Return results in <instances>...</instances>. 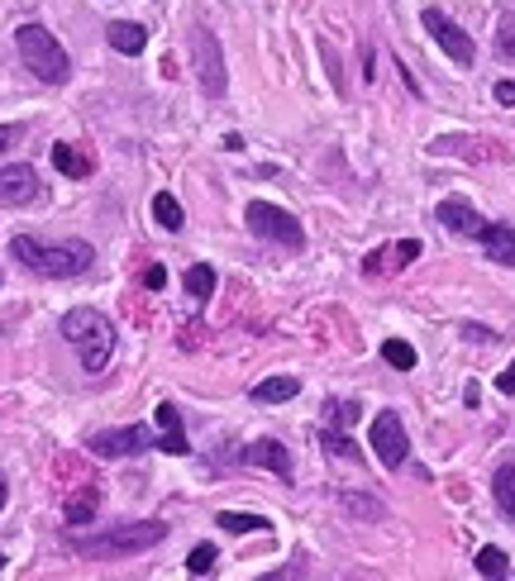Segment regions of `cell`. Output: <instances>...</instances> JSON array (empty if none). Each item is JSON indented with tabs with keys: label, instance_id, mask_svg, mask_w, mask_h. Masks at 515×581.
<instances>
[{
	"label": "cell",
	"instance_id": "cell-29",
	"mask_svg": "<svg viewBox=\"0 0 515 581\" xmlns=\"http://www.w3.org/2000/svg\"><path fill=\"white\" fill-rule=\"evenodd\" d=\"M392 253H396V263L406 267V263H415V257H420V243H415V239H406V243H396Z\"/></svg>",
	"mask_w": 515,
	"mask_h": 581
},
{
	"label": "cell",
	"instance_id": "cell-11",
	"mask_svg": "<svg viewBox=\"0 0 515 581\" xmlns=\"http://www.w3.org/2000/svg\"><path fill=\"white\" fill-rule=\"evenodd\" d=\"M435 220L449 229V234H463V239H478L482 234V215L468 206V200H458V196H449V200H439V210H435Z\"/></svg>",
	"mask_w": 515,
	"mask_h": 581
},
{
	"label": "cell",
	"instance_id": "cell-21",
	"mask_svg": "<svg viewBox=\"0 0 515 581\" xmlns=\"http://www.w3.org/2000/svg\"><path fill=\"white\" fill-rule=\"evenodd\" d=\"M182 286H186V296H196V300L215 296V267L196 263V267H191V272H186V277H182Z\"/></svg>",
	"mask_w": 515,
	"mask_h": 581
},
{
	"label": "cell",
	"instance_id": "cell-33",
	"mask_svg": "<svg viewBox=\"0 0 515 581\" xmlns=\"http://www.w3.org/2000/svg\"><path fill=\"white\" fill-rule=\"evenodd\" d=\"M496 391H506V396H515V362H511V368L496 376Z\"/></svg>",
	"mask_w": 515,
	"mask_h": 581
},
{
	"label": "cell",
	"instance_id": "cell-5",
	"mask_svg": "<svg viewBox=\"0 0 515 581\" xmlns=\"http://www.w3.org/2000/svg\"><path fill=\"white\" fill-rule=\"evenodd\" d=\"M243 220H249V229L258 239L282 243V249H300V243H306V229H300L282 206H267V200H253V206L243 210Z\"/></svg>",
	"mask_w": 515,
	"mask_h": 581
},
{
	"label": "cell",
	"instance_id": "cell-13",
	"mask_svg": "<svg viewBox=\"0 0 515 581\" xmlns=\"http://www.w3.org/2000/svg\"><path fill=\"white\" fill-rule=\"evenodd\" d=\"M53 167L63 172V177H72V182H86L96 172V157L86 149H77V143H53Z\"/></svg>",
	"mask_w": 515,
	"mask_h": 581
},
{
	"label": "cell",
	"instance_id": "cell-34",
	"mask_svg": "<svg viewBox=\"0 0 515 581\" xmlns=\"http://www.w3.org/2000/svg\"><path fill=\"white\" fill-rule=\"evenodd\" d=\"M496 100L501 106H515V81H496Z\"/></svg>",
	"mask_w": 515,
	"mask_h": 581
},
{
	"label": "cell",
	"instance_id": "cell-23",
	"mask_svg": "<svg viewBox=\"0 0 515 581\" xmlns=\"http://www.w3.org/2000/svg\"><path fill=\"white\" fill-rule=\"evenodd\" d=\"M478 572L482 577H506V553H501V548H482V553H478Z\"/></svg>",
	"mask_w": 515,
	"mask_h": 581
},
{
	"label": "cell",
	"instance_id": "cell-31",
	"mask_svg": "<svg viewBox=\"0 0 515 581\" xmlns=\"http://www.w3.org/2000/svg\"><path fill=\"white\" fill-rule=\"evenodd\" d=\"M463 333H468L472 343H492V339H496V333H492V329H482V325H463Z\"/></svg>",
	"mask_w": 515,
	"mask_h": 581
},
{
	"label": "cell",
	"instance_id": "cell-27",
	"mask_svg": "<svg viewBox=\"0 0 515 581\" xmlns=\"http://www.w3.org/2000/svg\"><path fill=\"white\" fill-rule=\"evenodd\" d=\"M329 419H335L339 429H343V425H353V419H358V405H353V401H339V405L329 401Z\"/></svg>",
	"mask_w": 515,
	"mask_h": 581
},
{
	"label": "cell",
	"instance_id": "cell-2",
	"mask_svg": "<svg viewBox=\"0 0 515 581\" xmlns=\"http://www.w3.org/2000/svg\"><path fill=\"white\" fill-rule=\"evenodd\" d=\"M10 253L20 257L29 272H39V277H81V272H91L96 263V249L86 239H67V243H43V239H29V234H14L10 239Z\"/></svg>",
	"mask_w": 515,
	"mask_h": 581
},
{
	"label": "cell",
	"instance_id": "cell-3",
	"mask_svg": "<svg viewBox=\"0 0 515 581\" xmlns=\"http://www.w3.org/2000/svg\"><path fill=\"white\" fill-rule=\"evenodd\" d=\"M63 333L67 343L77 348L81 368L86 372H106V362L114 353V325L100 310H91V305H81V310H67L63 315Z\"/></svg>",
	"mask_w": 515,
	"mask_h": 581
},
{
	"label": "cell",
	"instance_id": "cell-8",
	"mask_svg": "<svg viewBox=\"0 0 515 581\" xmlns=\"http://www.w3.org/2000/svg\"><path fill=\"white\" fill-rule=\"evenodd\" d=\"M86 448H91L96 458H134V453H149V448H157V439L143 425H129V429H100V434H91Z\"/></svg>",
	"mask_w": 515,
	"mask_h": 581
},
{
	"label": "cell",
	"instance_id": "cell-37",
	"mask_svg": "<svg viewBox=\"0 0 515 581\" xmlns=\"http://www.w3.org/2000/svg\"><path fill=\"white\" fill-rule=\"evenodd\" d=\"M0 286H6V272H0Z\"/></svg>",
	"mask_w": 515,
	"mask_h": 581
},
{
	"label": "cell",
	"instance_id": "cell-36",
	"mask_svg": "<svg viewBox=\"0 0 515 581\" xmlns=\"http://www.w3.org/2000/svg\"><path fill=\"white\" fill-rule=\"evenodd\" d=\"M0 572H6V553H0Z\"/></svg>",
	"mask_w": 515,
	"mask_h": 581
},
{
	"label": "cell",
	"instance_id": "cell-32",
	"mask_svg": "<svg viewBox=\"0 0 515 581\" xmlns=\"http://www.w3.org/2000/svg\"><path fill=\"white\" fill-rule=\"evenodd\" d=\"M143 282H149V290H163V282H167V272H163V267H157V263H153L149 272H143Z\"/></svg>",
	"mask_w": 515,
	"mask_h": 581
},
{
	"label": "cell",
	"instance_id": "cell-10",
	"mask_svg": "<svg viewBox=\"0 0 515 581\" xmlns=\"http://www.w3.org/2000/svg\"><path fill=\"white\" fill-rule=\"evenodd\" d=\"M43 196V182L29 163H14V167H0V206H29V200Z\"/></svg>",
	"mask_w": 515,
	"mask_h": 581
},
{
	"label": "cell",
	"instance_id": "cell-30",
	"mask_svg": "<svg viewBox=\"0 0 515 581\" xmlns=\"http://www.w3.org/2000/svg\"><path fill=\"white\" fill-rule=\"evenodd\" d=\"M343 505H349L353 515H382V505H377V501H358V496H343Z\"/></svg>",
	"mask_w": 515,
	"mask_h": 581
},
{
	"label": "cell",
	"instance_id": "cell-15",
	"mask_svg": "<svg viewBox=\"0 0 515 581\" xmlns=\"http://www.w3.org/2000/svg\"><path fill=\"white\" fill-rule=\"evenodd\" d=\"M106 39H110V48H114V53H129V57L149 48V29L134 24V20H114V24L106 29Z\"/></svg>",
	"mask_w": 515,
	"mask_h": 581
},
{
	"label": "cell",
	"instance_id": "cell-17",
	"mask_svg": "<svg viewBox=\"0 0 515 581\" xmlns=\"http://www.w3.org/2000/svg\"><path fill=\"white\" fill-rule=\"evenodd\" d=\"M100 511V486H81L77 496L67 501V525H91Z\"/></svg>",
	"mask_w": 515,
	"mask_h": 581
},
{
	"label": "cell",
	"instance_id": "cell-26",
	"mask_svg": "<svg viewBox=\"0 0 515 581\" xmlns=\"http://www.w3.org/2000/svg\"><path fill=\"white\" fill-rule=\"evenodd\" d=\"M157 429H163V434H177L182 429V410H177V405H157Z\"/></svg>",
	"mask_w": 515,
	"mask_h": 581
},
{
	"label": "cell",
	"instance_id": "cell-22",
	"mask_svg": "<svg viewBox=\"0 0 515 581\" xmlns=\"http://www.w3.org/2000/svg\"><path fill=\"white\" fill-rule=\"evenodd\" d=\"M382 358L392 362L396 372H410V368H415V348L401 343V339H386V343H382Z\"/></svg>",
	"mask_w": 515,
	"mask_h": 581
},
{
	"label": "cell",
	"instance_id": "cell-9",
	"mask_svg": "<svg viewBox=\"0 0 515 581\" xmlns=\"http://www.w3.org/2000/svg\"><path fill=\"white\" fill-rule=\"evenodd\" d=\"M372 453H377L382 468H401V462H406L410 439H406V429H401L396 410H382L377 419H372Z\"/></svg>",
	"mask_w": 515,
	"mask_h": 581
},
{
	"label": "cell",
	"instance_id": "cell-25",
	"mask_svg": "<svg viewBox=\"0 0 515 581\" xmlns=\"http://www.w3.org/2000/svg\"><path fill=\"white\" fill-rule=\"evenodd\" d=\"M186 568H191L196 577H206V572L215 568V548H210V544H196V548H191V558H186Z\"/></svg>",
	"mask_w": 515,
	"mask_h": 581
},
{
	"label": "cell",
	"instance_id": "cell-4",
	"mask_svg": "<svg viewBox=\"0 0 515 581\" xmlns=\"http://www.w3.org/2000/svg\"><path fill=\"white\" fill-rule=\"evenodd\" d=\"M14 48H20L24 57V67L34 72L39 81H48V86H63L72 77V63H67V48L57 43L43 24H20L14 29Z\"/></svg>",
	"mask_w": 515,
	"mask_h": 581
},
{
	"label": "cell",
	"instance_id": "cell-19",
	"mask_svg": "<svg viewBox=\"0 0 515 581\" xmlns=\"http://www.w3.org/2000/svg\"><path fill=\"white\" fill-rule=\"evenodd\" d=\"M153 220L163 224L167 234H177V229L186 224V220H182V206H177V196H172V191H157V196H153Z\"/></svg>",
	"mask_w": 515,
	"mask_h": 581
},
{
	"label": "cell",
	"instance_id": "cell-1",
	"mask_svg": "<svg viewBox=\"0 0 515 581\" xmlns=\"http://www.w3.org/2000/svg\"><path fill=\"white\" fill-rule=\"evenodd\" d=\"M167 539V525L163 519H129V525H110L100 534H67V548L77 558H91V562H114V558H134L143 548L163 544Z\"/></svg>",
	"mask_w": 515,
	"mask_h": 581
},
{
	"label": "cell",
	"instance_id": "cell-18",
	"mask_svg": "<svg viewBox=\"0 0 515 581\" xmlns=\"http://www.w3.org/2000/svg\"><path fill=\"white\" fill-rule=\"evenodd\" d=\"M492 491H496V505L515 519V462H501L496 476H492Z\"/></svg>",
	"mask_w": 515,
	"mask_h": 581
},
{
	"label": "cell",
	"instance_id": "cell-14",
	"mask_svg": "<svg viewBox=\"0 0 515 581\" xmlns=\"http://www.w3.org/2000/svg\"><path fill=\"white\" fill-rule=\"evenodd\" d=\"M478 243L486 249V257H492V263L515 267V229H511V224H482Z\"/></svg>",
	"mask_w": 515,
	"mask_h": 581
},
{
	"label": "cell",
	"instance_id": "cell-16",
	"mask_svg": "<svg viewBox=\"0 0 515 581\" xmlns=\"http://www.w3.org/2000/svg\"><path fill=\"white\" fill-rule=\"evenodd\" d=\"M296 391H300L296 376H267V382L253 386V401H258V405H282V401H292Z\"/></svg>",
	"mask_w": 515,
	"mask_h": 581
},
{
	"label": "cell",
	"instance_id": "cell-24",
	"mask_svg": "<svg viewBox=\"0 0 515 581\" xmlns=\"http://www.w3.org/2000/svg\"><path fill=\"white\" fill-rule=\"evenodd\" d=\"M325 448H329V453H335V458H349V462H358V458H363V453H358V448H353V439H349V434H335V429L325 434Z\"/></svg>",
	"mask_w": 515,
	"mask_h": 581
},
{
	"label": "cell",
	"instance_id": "cell-12",
	"mask_svg": "<svg viewBox=\"0 0 515 581\" xmlns=\"http://www.w3.org/2000/svg\"><path fill=\"white\" fill-rule=\"evenodd\" d=\"M243 462H253V468H267V472H277V476H292V453L277 443V439H258L243 448Z\"/></svg>",
	"mask_w": 515,
	"mask_h": 581
},
{
	"label": "cell",
	"instance_id": "cell-6",
	"mask_svg": "<svg viewBox=\"0 0 515 581\" xmlns=\"http://www.w3.org/2000/svg\"><path fill=\"white\" fill-rule=\"evenodd\" d=\"M191 53H196V77H200V91H206L210 100H220L224 96V53H220V43H215L210 29H191Z\"/></svg>",
	"mask_w": 515,
	"mask_h": 581
},
{
	"label": "cell",
	"instance_id": "cell-7",
	"mask_svg": "<svg viewBox=\"0 0 515 581\" xmlns=\"http://www.w3.org/2000/svg\"><path fill=\"white\" fill-rule=\"evenodd\" d=\"M420 24L429 29V39H435V43H439V48H443V53H449V57H453V63H458V67H472V57H478V43H472V39L463 34V29H458V24L449 20V14H443V10H435V6H429V10L420 14Z\"/></svg>",
	"mask_w": 515,
	"mask_h": 581
},
{
	"label": "cell",
	"instance_id": "cell-28",
	"mask_svg": "<svg viewBox=\"0 0 515 581\" xmlns=\"http://www.w3.org/2000/svg\"><path fill=\"white\" fill-rule=\"evenodd\" d=\"M20 139H24V129H20V124H0V157H6Z\"/></svg>",
	"mask_w": 515,
	"mask_h": 581
},
{
	"label": "cell",
	"instance_id": "cell-35",
	"mask_svg": "<svg viewBox=\"0 0 515 581\" xmlns=\"http://www.w3.org/2000/svg\"><path fill=\"white\" fill-rule=\"evenodd\" d=\"M6 501H10V491H6V476H0V511H6Z\"/></svg>",
	"mask_w": 515,
	"mask_h": 581
},
{
	"label": "cell",
	"instance_id": "cell-20",
	"mask_svg": "<svg viewBox=\"0 0 515 581\" xmlns=\"http://www.w3.org/2000/svg\"><path fill=\"white\" fill-rule=\"evenodd\" d=\"M220 529H229V534H267L272 525L263 515H239V511H220V519H215Z\"/></svg>",
	"mask_w": 515,
	"mask_h": 581
}]
</instances>
